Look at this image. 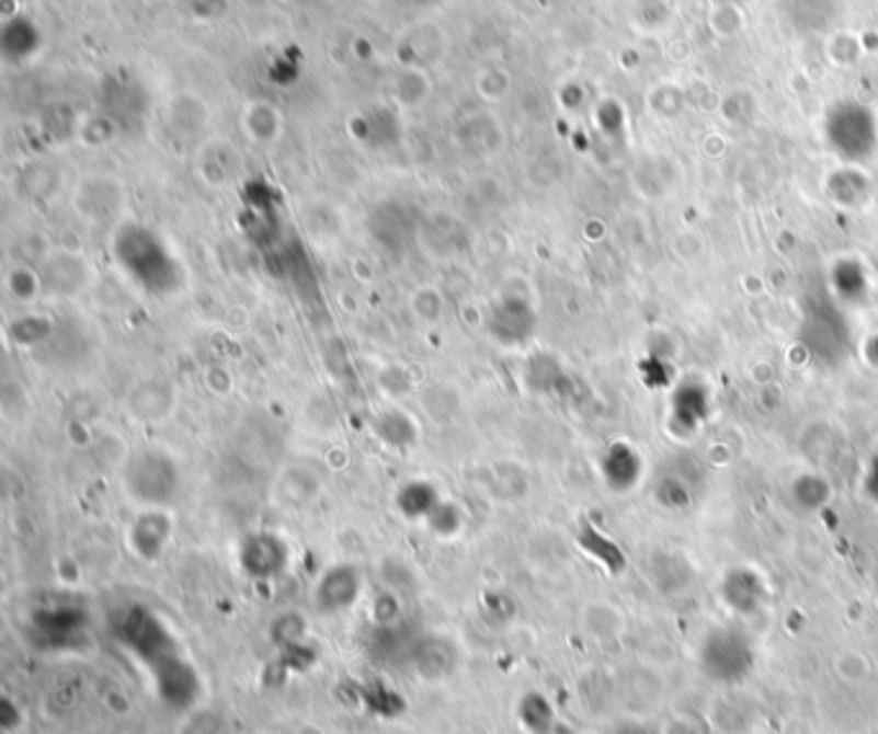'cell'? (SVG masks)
<instances>
[{
  "label": "cell",
  "mask_w": 878,
  "mask_h": 734,
  "mask_svg": "<svg viewBox=\"0 0 878 734\" xmlns=\"http://www.w3.org/2000/svg\"><path fill=\"white\" fill-rule=\"evenodd\" d=\"M799 343L819 366L832 369L843 364L853 354V333L845 307L832 297H811L803 307Z\"/></svg>",
  "instance_id": "cell-1"
},
{
  "label": "cell",
  "mask_w": 878,
  "mask_h": 734,
  "mask_svg": "<svg viewBox=\"0 0 878 734\" xmlns=\"http://www.w3.org/2000/svg\"><path fill=\"white\" fill-rule=\"evenodd\" d=\"M704 670L717 680H740L755 663V652L744 634L734 629H717L706 636L700 650Z\"/></svg>",
  "instance_id": "cell-2"
},
{
  "label": "cell",
  "mask_w": 878,
  "mask_h": 734,
  "mask_svg": "<svg viewBox=\"0 0 878 734\" xmlns=\"http://www.w3.org/2000/svg\"><path fill=\"white\" fill-rule=\"evenodd\" d=\"M714 413V394L706 381L696 377L677 381L668 398V428L675 438H691L704 428Z\"/></svg>",
  "instance_id": "cell-3"
},
{
  "label": "cell",
  "mask_w": 878,
  "mask_h": 734,
  "mask_svg": "<svg viewBox=\"0 0 878 734\" xmlns=\"http://www.w3.org/2000/svg\"><path fill=\"white\" fill-rule=\"evenodd\" d=\"M119 640L124 647L132 650L142 663H147L150 670L155 665H160L162 660L179 655L168 629L162 627L150 611H142V608L124 616L119 627Z\"/></svg>",
  "instance_id": "cell-4"
},
{
  "label": "cell",
  "mask_w": 878,
  "mask_h": 734,
  "mask_svg": "<svg viewBox=\"0 0 878 734\" xmlns=\"http://www.w3.org/2000/svg\"><path fill=\"white\" fill-rule=\"evenodd\" d=\"M152 680H155V691L160 693L162 703H168L171 709L194 707L198 691H202V683H198L196 670L179 655L162 660L160 665H155Z\"/></svg>",
  "instance_id": "cell-5"
},
{
  "label": "cell",
  "mask_w": 878,
  "mask_h": 734,
  "mask_svg": "<svg viewBox=\"0 0 878 734\" xmlns=\"http://www.w3.org/2000/svg\"><path fill=\"white\" fill-rule=\"evenodd\" d=\"M603 477L614 490H631L634 484L645 474V459L626 440H616L611 444L606 454H603Z\"/></svg>",
  "instance_id": "cell-6"
},
{
  "label": "cell",
  "mask_w": 878,
  "mask_h": 734,
  "mask_svg": "<svg viewBox=\"0 0 878 734\" xmlns=\"http://www.w3.org/2000/svg\"><path fill=\"white\" fill-rule=\"evenodd\" d=\"M358 596V575L351 567H335L322 577L317 587V604L322 611H343Z\"/></svg>",
  "instance_id": "cell-7"
},
{
  "label": "cell",
  "mask_w": 878,
  "mask_h": 734,
  "mask_svg": "<svg viewBox=\"0 0 878 734\" xmlns=\"http://www.w3.org/2000/svg\"><path fill=\"white\" fill-rule=\"evenodd\" d=\"M830 286H832V299H835L837 305L843 307H855L858 310L860 305L868 302V276L866 271H863L858 263H837L835 268H832V276H830Z\"/></svg>",
  "instance_id": "cell-8"
},
{
  "label": "cell",
  "mask_w": 878,
  "mask_h": 734,
  "mask_svg": "<svg viewBox=\"0 0 878 734\" xmlns=\"http://www.w3.org/2000/svg\"><path fill=\"white\" fill-rule=\"evenodd\" d=\"M725 598H727V604L734 608V611L750 613V611H755L760 600H763V585H760L755 572L734 570V572H729V577L725 583Z\"/></svg>",
  "instance_id": "cell-9"
},
{
  "label": "cell",
  "mask_w": 878,
  "mask_h": 734,
  "mask_svg": "<svg viewBox=\"0 0 878 734\" xmlns=\"http://www.w3.org/2000/svg\"><path fill=\"white\" fill-rule=\"evenodd\" d=\"M284 547L278 544L276 539H271V536H261V539H253L250 544L246 547V567L250 572H255V575H273V572H278L284 567Z\"/></svg>",
  "instance_id": "cell-10"
},
{
  "label": "cell",
  "mask_w": 878,
  "mask_h": 734,
  "mask_svg": "<svg viewBox=\"0 0 878 734\" xmlns=\"http://www.w3.org/2000/svg\"><path fill=\"white\" fill-rule=\"evenodd\" d=\"M168 539V520L160 516H147L135 528V541L142 557H155Z\"/></svg>",
  "instance_id": "cell-11"
},
{
  "label": "cell",
  "mask_w": 878,
  "mask_h": 734,
  "mask_svg": "<svg viewBox=\"0 0 878 734\" xmlns=\"http://www.w3.org/2000/svg\"><path fill=\"white\" fill-rule=\"evenodd\" d=\"M521 719L534 734H546L551 726H555V719H551V707L541 699V696H528V699H523Z\"/></svg>",
  "instance_id": "cell-12"
},
{
  "label": "cell",
  "mask_w": 878,
  "mask_h": 734,
  "mask_svg": "<svg viewBox=\"0 0 878 734\" xmlns=\"http://www.w3.org/2000/svg\"><path fill=\"white\" fill-rule=\"evenodd\" d=\"M866 490L874 501H878V446H876V451L870 454V461L866 469Z\"/></svg>",
  "instance_id": "cell-13"
},
{
  "label": "cell",
  "mask_w": 878,
  "mask_h": 734,
  "mask_svg": "<svg viewBox=\"0 0 878 734\" xmlns=\"http://www.w3.org/2000/svg\"><path fill=\"white\" fill-rule=\"evenodd\" d=\"M863 356L868 358V364L874 366V369H878V333L868 337L866 346H863Z\"/></svg>",
  "instance_id": "cell-14"
},
{
  "label": "cell",
  "mask_w": 878,
  "mask_h": 734,
  "mask_svg": "<svg viewBox=\"0 0 878 734\" xmlns=\"http://www.w3.org/2000/svg\"><path fill=\"white\" fill-rule=\"evenodd\" d=\"M649 730H652V726H649ZM647 726H641V724H626V726H622V730H618L616 734H654V732H649Z\"/></svg>",
  "instance_id": "cell-15"
}]
</instances>
